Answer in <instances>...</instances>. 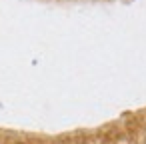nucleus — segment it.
Returning <instances> with one entry per match:
<instances>
[]
</instances>
